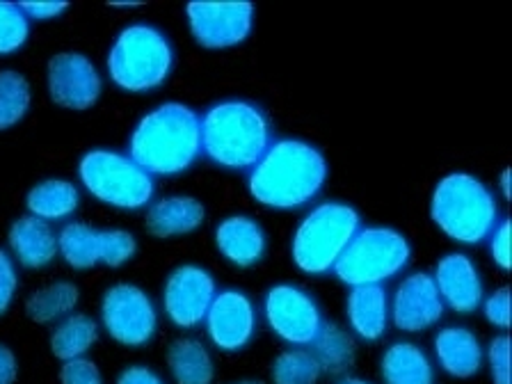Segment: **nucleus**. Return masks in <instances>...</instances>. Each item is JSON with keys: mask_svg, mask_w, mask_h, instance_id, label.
Masks as SVG:
<instances>
[{"mask_svg": "<svg viewBox=\"0 0 512 384\" xmlns=\"http://www.w3.org/2000/svg\"><path fill=\"white\" fill-rule=\"evenodd\" d=\"M330 165L323 151L307 140H272L270 149L247 174L256 204L272 211H298L323 192Z\"/></svg>", "mask_w": 512, "mask_h": 384, "instance_id": "f257e3e1", "label": "nucleus"}, {"mask_svg": "<svg viewBox=\"0 0 512 384\" xmlns=\"http://www.w3.org/2000/svg\"><path fill=\"white\" fill-rule=\"evenodd\" d=\"M126 154L144 172L179 176L202 158V115L181 101H165L138 119Z\"/></svg>", "mask_w": 512, "mask_h": 384, "instance_id": "f03ea898", "label": "nucleus"}, {"mask_svg": "<svg viewBox=\"0 0 512 384\" xmlns=\"http://www.w3.org/2000/svg\"><path fill=\"white\" fill-rule=\"evenodd\" d=\"M272 144V124L261 106L224 99L202 115V156L222 170L250 172Z\"/></svg>", "mask_w": 512, "mask_h": 384, "instance_id": "7ed1b4c3", "label": "nucleus"}, {"mask_svg": "<svg viewBox=\"0 0 512 384\" xmlns=\"http://www.w3.org/2000/svg\"><path fill=\"white\" fill-rule=\"evenodd\" d=\"M174 46L154 23H128L106 55V74L117 90L147 94L167 83L174 69Z\"/></svg>", "mask_w": 512, "mask_h": 384, "instance_id": "20e7f679", "label": "nucleus"}, {"mask_svg": "<svg viewBox=\"0 0 512 384\" xmlns=\"http://www.w3.org/2000/svg\"><path fill=\"white\" fill-rule=\"evenodd\" d=\"M430 218L455 243L480 245L499 224V202L476 176L453 172L432 190Z\"/></svg>", "mask_w": 512, "mask_h": 384, "instance_id": "39448f33", "label": "nucleus"}, {"mask_svg": "<svg viewBox=\"0 0 512 384\" xmlns=\"http://www.w3.org/2000/svg\"><path fill=\"white\" fill-rule=\"evenodd\" d=\"M78 181L96 202L119 211H140L156 197V179L126 151L90 149L78 160Z\"/></svg>", "mask_w": 512, "mask_h": 384, "instance_id": "423d86ee", "label": "nucleus"}, {"mask_svg": "<svg viewBox=\"0 0 512 384\" xmlns=\"http://www.w3.org/2000/svg\"><path fill=\"white\" fill-rule=\"evenodd\" d=\"M362 229V215L343 202H323L311 208L291 240L293 263L307 275H327Z\"/></svg>", "mask_w": 512, "mask_h": 384, "instance_id": "0eeeda50", "label": "nucleus"}, {"mask_svg": "<svg viewBox=\"0 0 512 384\" xmlns=\"http://www.w3.org/2000/svg\"><path fill=\"white\" fill-rule=\"evenodd\" d=\"M412 261V245L394 227H362L334 263V277L348 286H382Z\"/></svg>", "mask_w": 512, "mask_h": 384, "instance_id": "6e6552de", "label": "nucleus"}, {"mask_svg": "<svg viewBox=\"0 0 512 384\" xmlns=\"http://www.w3.org/2000/svg\"><path fill=\"white\" fill-rule=\"evenodd\" d=\"M58 252L74 270L122 268L138 254V238L126 229H101L74 220L58 231Z\"/></svg>", "mask_w": 512, "mask_h": 384, "instance_id": "1a4fd4ad", "label": "nucleus"}, {"mask_svg": "<svg viewBox=\"0 0 512 384\" xmlns=\"http://www.w3.org/2000/svg\"><path fill=\"white\" fill-rule=\"evenodd\" d=\"M101 327L112 341L126 348H142L158 332V309L138 284H112L101 298Z\"/></svg>", "mask_w": 512, "mask_h": 384, "instance_id": "9d476101", "label": "nucleus"}, {"mask_svg": "<svg viewBox=\"0 0 512 384\" xmlns=\"http://www.w3.org/2000/svg\"><path fill=\"white\" fill-rule=\"evenodd\" d=\"M188 30L208 51H224L247 42L254 30V5L247 0H190Z\"/></svg>", "mask_w": 512, "mask_h": 384, "instance_id": "9b49d317", "label": "nucleus"}, {"mask_svg": "<svg viewBox=\"0 0 512 384\" xmlns=\"http://www.w3.org/2000/svg\"><path fill=\"white\" fill-rule=\"evenodd\" d=\"M263 316H266L270 330L295 348L311 346L325 323L314 295L295 284H277L268 288L266 298H263Z\"/></svg>", "mask_w": 512, "mask_h": 384, "instance_id": "f8f14e48", "label": "nucleus"}, {"mask_svg": "<svg viewBox=\"0 0 512 384\" xmlns=\"http://www.w3.org/2000/svg\"><path fill=\"white\" fill-rule=\"evenodd\" d=\"M218 295L215 277L197 263H181L165 279L163 314L179 330H195L204 325V318Z\"/></svg>", "mask_w": 512, "mask_h": 384, "instance_id": "ddd939ff", "label": "nucleus"}, {"mask_svg": "<svg viewBox=\"0 0 512 384\" xmlns=\"http://www.w3.org/2000/svg\"><path fill=\"white\" fill-rule=\"evenodd\" d=\"M46 90L55 106L83 112L99 103L103 76L85 53L62 51L55 53L46 64Z\"/></svg>", "mask_w": 512, "mask_h": 384, "instance_id": "4468645a", "label": "nucleus"}, {"mask_svg": "<svg viewBox=\"0 0 512 384\" xmlns=\"http://www.w3.org/2000/svg\"><path fill=\"white\" fill-rule=\"evenodd\" d=\"M206 336L222 352H240L247 348L256 332V307L238 288L218 291L204 318Z\"/></svg>", "mask_w": 512, "mask_h": 384, "instance_id": "2eb2a0df", "label": "nucleus"}, {"mask_svg": "<svg viewBox=\"0 0 512 384\" xmlns=\"http://www.w3.org/2000/svg\"><path fill=\"white\" fill-rule=\"evenodd\" d=\"M389 314L396 330L407 334L426 332L444 316V302L439 298L435 279L428 272H412L396 288Z\"/></svg>", "mask_w": 512, "mask_h": 384, "instance_id": "dca6fc26", "label": "nucleus"}, {"mask_svg": "<svg viewBox=\"0 0 512 384\" xmlns=\"http://www.w3.org/2000/svg\"><path fill=\"white\" fill-rule=\"evenodd\" d=\"M432 279H435L444 307H451L455 314H474L485 300L483 277H480L471 256L464 252L442 256L437 261Z\"/></svg>", "mask_w": 512, "mask_h": 384, "instance_id": "f3484780", "label": "nucleus"}, {"mask_svg": "<svg viewBox=\"0 0 512 384\" xmlns=\"http://www.w3.org/2000/svg\"><path fill=\"white\" fill-rule=\"evenodd\" d=\"M215 247L236 268H252L268 252V234L252 215H227L215 227Z\"/></svg>", "mask_w": 512, "mask_h": 384, "instance_id": "a211bd4d", "label": "nucleus"}, {"mask_svg": "<svg viewBox=\"0 0 512 384\" xmlns=\"http://www.w3.org/2000/svg\"><path fill=\"white\" fill-rule=\"evenodd\" d=\"M7 247H10L16 266L28 270H42L51 266L58 252V231L51 222H44L35 215H21L10 224L7 231Z\"/></svg>", "mask_w": 512, "mask_h": 384, "instance_id": "6ab92c4d", "label": "nucleus"}, {"mask_svg": "<svg viewBox=\"0 0 512 384\" xmlns=\"http://www.w3.org/2000/svg\"><path fill=\"white\" fill-rule=\"evenodd\" d=\"M206 222V206L192 195H165L154 199L144 215V229L154 238L170 240L195 234Z\"/></svg>", "mask_w": 512, "mask_h": 384, "instance_id": "aec40b11", "label": "nucleus"}, {"mask_svg": "<svg viewBox=\"0 0 512 384\" xmlns=\"http://www.w3.org/2000/svg\"><path fill=\"white\" fill-rule=\"evenodd\" d=\"M435 357L448 375L467 380L480 373L485 350L478 336L467 327H444L435 336Z\"/></svg>", "mask_w": 512, "mask_h": 384, "instance_id": "412c9836", "label": "nucleus"}, {"mask_svg": "<svg viewBox=\"0 0 512 384\" xmlns=\"http://www.w3.org/2000/svg\"><path fill=\"white\" fill-rule=\"evenodd\" d=\"M350 330L362 341H380L389 327V298L382 286H352L346 302Z\"/></svg>", "mask_w": 512, "mask_h": 384, "instance_id": "4be33fe9", "label": "nucleus"}, {"mask_svg": "<svg viewBox=\"0 0 512 384\" xmlns=\"http://www.w3.org/2000/svg\"><path fill=\"white\" fill-rule=\"evenodd\" d=\"M380 373L384 384H435V366L412 341L391 343L382 355Z\"/></svg>", "mask_w": 512, "mask_h": 384, "instance_id": "5701e85b", "label": "nucleus"}, {"mask_svg": "<svg viewBox=\"0 0 512 384\" xmlns=\"http://www.w3.org/2000/svg\"><path fill=\"white\" fill-rule=\"evenodd\" d=\"M167 368L174 384H213L215 362L211 350L195 336H179L167 348Z\"/></svg>", "mask_w": 512, "mask_h": 384, "instance_id": "b1692460", "label": "nucleus"}, {"mask_svg": "<svg viewBox=\"0 0 512 384\" xmlns=\"http://www.w3.org/2000/svg\"><path fill=\"white\" fill-rule=\"evenodd\" d=\"M80 188L69 179H44L35 183L26 195L28 215L44 222H64L78 211Z\"/></svg>", "mask_w": 512, "mask_h": 384, "instance_id": "393cba45", "label": "nucleus"}, {"mask_svg": "<svg viewBox=\"0 0 512 384\" xmlns=\"http://www.w3.org/2000/svg\"><path fill=\"white\" fill-rule=\"evenodd\" d=\"M311 355L320 366V371L327 375H343L355 366L357 359V343L346 327L339 323H323L316 339L311 341Z\"/></svg>", "mask_w": 512, "mask_h": 384, "instance_id": "a878e982", "label": "nucleus"}, {"mask_svg": "<svg viewBox=\"0 0 512 384\" xmlns=\"http://www.w3.org/2000/svg\"><path fill=\"white\" fill-rule=\"evenodd\" d=\"M80 302V291L69 279L46 284L32 291L26 300V316L37 325H55L71 316Z\"/></svg>", "mask_w": 512, "mask_h": 384, "instance_id": "bb28decb", "label": "nucleus"}, {"mask_svg": "<svg viewBox=\"0 0 512 384\" xmlns=\"http://www.w3.org/2000/svg\"><path fill=\"white\" fill-rule=\"evenodd\" d=\"M101 325L87 314H71L55 323L51 332V352L60 362H71V359L85 357L92 346L99 341Z\"/></svg>", "mask_w": 512, "mask_h": 384, "instance_id": "cd10ccee", "label": "nucleus"}, {"mask_svg": "<svg viewBox=\"0 0 512 384\" xmlns=\"http://www.w3.org/2000/svg\"><path fill=\"white\" fill-rule=\"evenodd\" d=\"M32 106L30 80L16 69H0V133L28 117Z\"/></svg>", "mask_w": 512, "mask_h": 384, "instance_id": "c85d7f7f", "label": "nucleus"}, {"mask_svg": "<svg viewBox=\"0 0 512 384\" xmlns=\"http://www.w3.org/2000/svg\"><path fill=\"white\" fill-rule=\"evenodd\" d=\"M320 371L318 362L309 350L291 348L277 355L270 368L272 384H318Z\"/></svg>", "mask_w": 512, "mask_h": 384, "instance_id": "c756f323", "label": "nucleus"}, {"mask_svg": "<svg viewBox=\"0 0 512 384\" xmlns=\"http://www.w3.org/2000/svg\"><path fill=\"white\" fill-rule=\"evenodd\" d=\"M30 39V21L19 3L0 0V58L19 53Z\"/></svg>", "mask_w": 512, "mask_h": 384, "instance_id": "7c9ffc66", "label": "nucleus"}, {"mask_svg": "<svg viewBox=\"0 0 512 384\" xmlns=\"http://www.w3.org/2000/svg\"><path fill=\"white\" fill-rule=\"evenodd\" d=\"M487 364L494 384H510V339L508 334H499L490 341L485 350Z\"/></svg>", "mask_w": 512, "mask_h": 384, "instance_id": "2f4dec72", "label": "nucleus"}, {"mask_svg": "<svg viewBox=\"0 0 512 384\" xmlns=\"http://www.w3.org/2000/svg\"><path fill=\"white\" fill-rule=\"evenodd\" d=\"M16 291H19V268H16L12 254L0 247V316L12 309Z\"/></svg>", "mask_w": 512, "mask_h": 384, "instance_id": "473e14b6", "label": "nucleus"}, {"mask_svg": "<svg viewBox=\"0 0 512 384\" xmlns=\"http://www.w3.org/2000/svg\"><path fill=\"white\" fill-rule=\"evenodd\" d=\"M62 384H103V375L92 359L78 357L71 362H62L60 368Z\"/></svg>", "mask_w": 512, "mask_h": 384, "instance_id": "72a5a7b5", "label": "nucleus"}, {"mask_svg": "<svg viewBox=\"0 0 512 384\" xmlns=\"http://www.w3.org/2000/svg\"><path fill=\"white\" fill-rule=\"evenodd\" d=\"M483 314L487 323L506 332L510 327V291L508 286L496 288L490 298L483 300Z\"/></svg>", "mask_w": 512, "mask_h": 384, "instance_id": "f704fd0d", "label": "nucleus"}, {"mask_svg": "<svg viewBox=\"0 0 512 384\" xmlns=\"http://www.w3.org/2000/svg\"><path fill=\"white\" fill-rule=\"evenodd\" d=\"M487 240H490L492 261L503 272H508L510 270V220L503 218L499 224H496V229Z\"/></svg>", "mask_w": 512, "mask_h": 384, "instance_id": "c9c22d12", "label": "nucleus"}, {"mask_svg": "<svg viewBox=\"0 0 512 384\" xmlns=\"http://www.w3.org/2000/svg\"><path fill=\"white\" fill-rule=\"evenodd\" d=\"M21 12L28 16V21H55L60 19V16L69 10V3H64V0H26V3H19Z\"/></svg>", "mask_w": 512, "mask_h": 384, "instance_id": "e433bc0d", "label": "nucleus"}, {"mask_svg": "<svg viewBox=\"0 0 512 384\" xmlns=\"http://www.w3.org/2000/svg\"><path fill=\"white\" fill-rule=\"evenodd\" d=\"M115 384H167V382L160 378L154 368H149L144 364H135V366L124 368V371L117 375Z\"/></svg>", "mask_w": 512, "mask_h": 384, "instance_id": "4c0bfd02", "label": "nucleus"}, {"mask_svg": "<svg viewBox=\"0 0 512 384\" xmlns=\"http://www.w3.org/2000/svg\"><path fill=\"white\" fill-rule=\"evenodd\" d=\"M19 378V362L10 346L0 343V384H14Z\"/></svg>", "mask_w": 512, "mask_h": 384, "instance_id": "58836bf2", "label": "nucleus"}, {"mask_svg": "<svg viewBox=\"0 0 512 384\" xmlns=\"http://www.w3.org/2000/svg\"><path fill=\"white\" fill-rule=\"evenodd\" d=\"M499 186H501V192H503V199H510V170L506 167V170L501 172V181H499Z\"/></svg>", "mask_w": 512, "mask_h": 384, "instance_id": "ea45409f", "label": "nucleus"}, {"mask_svg": "<svg viewBox=\"0 0 512 384\" xmlns=\"http://www.w3.org/2000/svg\"><path fill=\"white\" fill-rule=\"evenodd\" d=\"M142 3H124V0H115V3H108V7H122V10H131V7H140Z\"/></svg>", "mask_w": 512, "mask_h": 384, "instance_id": "a19ab883", "label": "nucleus"}, {"mask_svg": "<svg viewBox=\"0 0 512 384\" xmlns=\"http://www.w3.org/2000/svg\"><path fill=\"white\" fill-rule=\"evenodd\" d=\"M339 384H371V382H366L362 378H343Z\"/></svg>", "mask_w": 512, "mask_h": 384, "instance_id": "79ce46f5", "label": "nucleus"}, {"mask_svg": "<svg viewBox=\"0 0 512 384\" xmlns=\"http://www.w3.org/2000/svg\"><path fill=\"white\" fill-rule=\"evenodd\" d=\"M229 384H266L263 380H238V382H229Z\"/></svg>", "mask_w": 512, "mask_h": 384, "instance_id": "37998d69", "label": "nucleus"}]
</instances>
